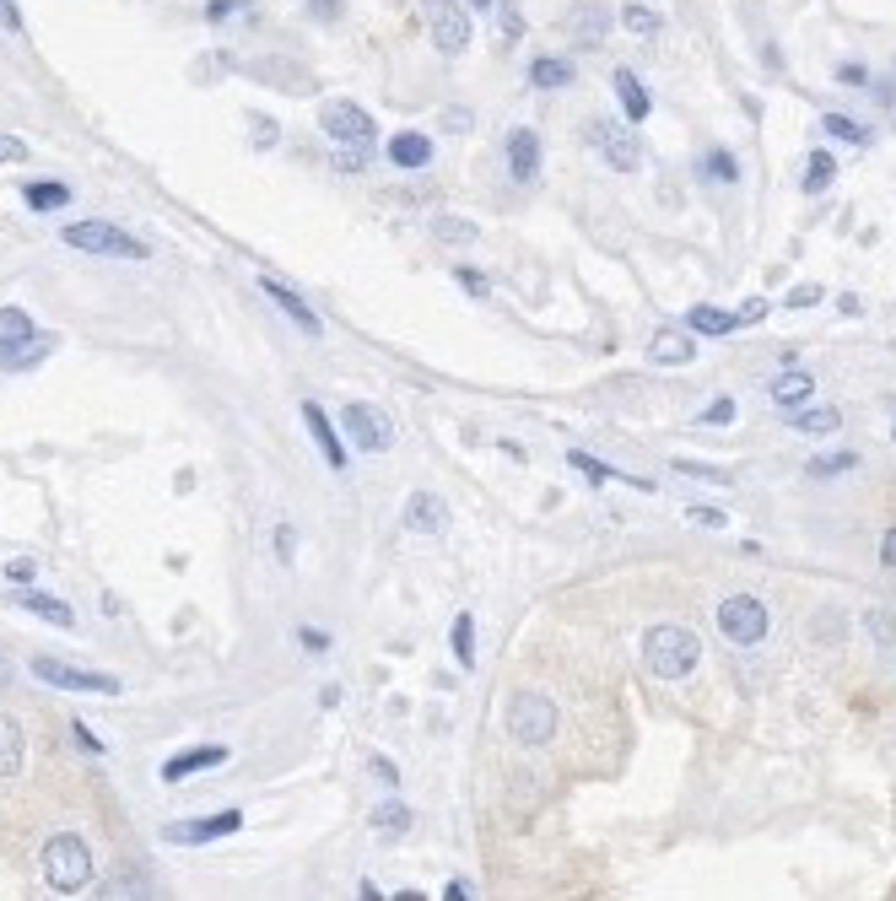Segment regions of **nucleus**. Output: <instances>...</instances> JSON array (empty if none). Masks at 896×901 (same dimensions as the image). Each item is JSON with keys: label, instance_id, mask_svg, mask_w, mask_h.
<instances>
[{"label": "nucleus", "instance_id": "f257e3e1", "mask_svg": "<svg viewBox=\"0 0 896 901\" xmlns=\"http://www.w3.org/2000/svg\"><path fill=\"white\" fill-rule=\"evenodd\" d=\"M643 658H649L653 675H664V680H681V675H692L696 658H702V643H696L692 626H675V621H664V626H649L643 632Z\"/></svg>", "mask_w": 896, "mask_h": 901}, {"label": "nucleus", "instance_id": "f03ea898", "mask_svg": "<svg viewBox=\"0 0 896 901\" xmlns=\"http://www.w3.org/2000/svg\"><path fill=\"white\" fill-rule=\"evenodd\" d=\"M43 880L60 897H77V891L92 885V848H86L77 831H60V837L43 842Z\"/></svg>", "mask_w": 896, "mask_h": 901}, {"label": "nucleus", "instance_id": "7ed1b4c3", "mask_svg": "<svg viewBox=\"0 0 896 901\" xmlns=\"http://www.w3.org/2000/svg\"><path fill=\"white\" fill-rule=\"evenodd\" d=\"M508 735H513V745H525V750L546 745V739L557 735V707H551V697L519 692V697L508 702Z\"/></svg>", "mask_w": 896, "mask_h": 901}, {"label": "nucleus", "instance_id": "20e7f679", "mask_svg": "<svg viewBox=\"0 0 896 901\" xmlns=\"http://www.w3.org/2000/svg\"><path fill=\"white\" fill-rule=\"evenodd\" d=\"M65 244L82 248V254H109V259H146V244L130 238L114 222H71L65 227Z\"/></svg>", "mask_w": 896, "mask_h": 901}, {"label": "nucleus", "instance_id": "39448f33", "mask_svg": "<svg viewBox=\"0 0 896 901\" xmlns=\"http://www.w3.org/2000/svg\"><path fill=\"white\" fill-rule=\"evenodd\" d=\"M719 632L730 637L734 648H756L767 637V605L756 594H730L719 605Z\"/></svg>", "mask_w": 896, "mask_h": 901}, {"label": "nucleus", "instance_id": "423d86ee", "mask_svg": "<svg viewBox=\"0 0 896 901\" xmlns=\"http://www.w3.org/2000/svg\"><path fill=\"white\" fill-rule=\"evenodd\" d=\"M583 141L615 167V173H638L643 167V141L632 130H621L615 120H589L583 124Z\"/></svg>", "mask_w": 896, "mask_h": 901}, {"label": "nucleus", "instance_id": "0eeeda50", "mask_svg": "<svg viewBox=\"0 0 896 901\" xmlns=\"http://www.w3.org/2000/svg\"><path fill=\"white\" fill-rule=\"evenodd\" d=\"M416 6H421V22L438 43V54H465L470 49V17H465L459 0H416Z\"/></svg>", "mask_w": 896, "mask_h": 901}, {"label": "nucleus", "instance_id": "6e6552de", "mask_svg": "<svg viewBox=\"0 0 896 901\" xmlns=\"http://www.w3.org/2000/svg\"><path fill=\"white\" fill-rule=\"evenodd\" d=\"M319 130H325L329 141H340V146H373L378 141V124L367 114L363 103H352V98H335L319 109Z\"/></svg>", "mask_w": 896, "mask_h": 901}, {"label": "nucleus", "instance_id": "1a4fd4ad", "mask_svg": "<svg viewBox=\"0 0 896 901\" xmlns=\"http://www.w3.org/2000/svg\"><path fill=\"white\" fill-rule=\"evenodd\" d=\"M33 675L43 686H60V692H82V697H114L120 692V675H98V669H71L60 658H33Z\"/></svg>", "mask_w": 896, "mask_h": 901}, {"label": "nucleus", "instance_id": "9d476101", "mask_svg": "<svg viewBox=\"0 0 896 901\" xmlns=\"http://www.w3.org/2000/svg\"><path fill=\"white\" fill-rule=\"evenodd\" d=\"M340 432H346V443L363 453H384L395 443V427H389V416L378 406H346L340 410Z\"/></svg>", "mask_w": 896, "mask_h": 901}, {"label": "nucleus", "instance_id": "9b49d317", "mask_svg": "<svg viewBox=\"0 0 896 901\" xmlns=\"http://www.w3.org/2000/svg\"><path fill=\"white\" fill-rule=\"evenodd\" d=\"M611 6L605 0H578L568 17H562V28H568V39L578 43V49H600V43L611 39Z\"/></svg>", "mask_w": 896, "mask_h": 901}, {"label": "nucleus", "instance_id": "f8f14e48", "mask_svg": "<svg viewBox=\"0 0 896 901\" xmlns=\"http://www.w3.org/2000/svg\"><path fill=\"white\" fill-rule=\"evenodd\" d=\"M508 178L513 184H534L540 178V135H534L530 124H519V130H508Z\"/></svg>", "mask_w": 896, "mask_h": 901}, {"label": "nucleus", "instance_id": "ddd939ff", "mask_svg": "<svg viewBox=\"0 0 896 901\" xmlns=\"http://www.w3.org/2000/svg\"><path fill=\"white\" fill-rule=\"evenodd\" d=\"M238 826H244L238 810H222L211 820H173V826H163V842H216V837H233Z\"/></svg>", "mask_w": 896, "mask_h": 901}, {"label": "nucleus", "instance_id": "4468645a", "mask_svg": "<svg viewBox=\"0 0 896 901\" xmlns=\"http://www.w3.org/2000/svg\"><path fill=\"white\" fill-rule=\"evenodd\" d=\"M259 291H265V297H271V303H276V308H282L286 319H292V325L303 329V335H319V314H314V308H308V303H303L297 291L286 287V281H276V276H265V281H259Z\"/></svg>", "mask_w": 896, "mask_h": 901}, {"label": "nucleus", "instance_id": "2eb2a0df", "mask_svg": "<svg viewBox=\"0 0 896 901\" xmlns=\"http://www.w3.org/2000/svg\"><path fill=\"white\" fill-rule=\"evenodd\" d=\"M227 761V745H195V750H179L173 761H163V782H184L190 772H211Z\"/></svg>", "mask_w": 896, "mask_h": 901}, {"label": "nucleus", "instance_id": "dca6fc26", "mask_svg": "<svg viewBox=\"0 0 896 901\" xmlns=\"http://www.w3.org/2000/svg\"><path fill=\"white\" fill-rule=\"evenodd\" d=\"M611 86H615V98H621V114H627V124H643L653 114V98H649V86L638 82V71H615L611 76Z\"/></svg>", "mask_w": 896, "mask_h": 901}, {"label": "nucleus", "instance_id": "f3484780", "mask_svg": "<svg viewBox=\"0 0 896 901\" xmlns=\"http://www.w3.org/2000/svg\"><path fill=\"white\" fill-rule=\"evenodd\" d=\"M49 351H54V340H49V335H39V329H33V335H22V340H6V346H0V372L33 368V362H43Z\"/></svg>", "mask_w": 896, "mask_h": 901}, {"label": "nucleus", "instance_id": "a211bd4d", "mask_svg": "<svg viewBox=\"0 0 896 901\" xmlns=\"http://www.w3.org/2000/svg\"><path fill=\"white\" fill-rule=\"evenodd\" d=\"M384 157H389L395 167H410V173H416V167L432 163V141H427L421 130H400V135H389Z\"/></svg>", "mask_w": 896, "mask_h": 901}, {"label": "nucleus", "instance_id": "6ab92c4d", "mask_svg": "<svg viewBox=\"0 0 896 901\" xmlns=\"http://www.w3.org/2000/svg\"><path fill=\"white\" fill-rule=\"evenodd\" d=\"M303 421H308V432H314V443H319V453H325V464L329 470H346V443L335 438V427H329V416L314 400L303 406Z\"/></svg>", "mask_w": 896, "mask_h": 901}, {"label": "nucleus", "instance_id": "aec40b11", "mask_svg": "<svg viewBox=\"0 0 896 901\" xmlns=\"http://www.w3.org/2000/svg\"><path fill=\"white\" fill-rule=\"evenodd\" d=\"M406 530H416V534H444L448 530V508L438 502L432 492H416L406 502Z\"/></svg>", "mask_w": 896, "mask_h": 901}, {"label": "nucleus", "instance_id": "412c9836", "mask_svg": "<svg viewBox=\"0 0 896 901\" xmlns=\"http://www.w3.org/2000/svg\"><path fill=\"white\" fill-rule=\"evenodd\" d=\"M572 82H578V65L562 54H534L530 60V86H540V92H562Z\"/></svg>", "mask_w": 896, "mask_h": 901}, {"label": "nucleus", "instance_id": "4be33fe9", "mask_svg": "<svg viewBox=\"0 0 896 901\" xmlns=\"http://www.w3.org/2000/svg\"><path fill=\"white\" fill-rule=\"evenodd\" d=\"M692 357H696V340H692V335H681V329H664V335H653L649 362H659V368H686Z\"/></svg>", "mask_w": 896, "mask_h": 901}, {"label": "nucleus", "instance_id": "5701e85b", "mask_svg": "<svg viewBox=\"0 0 896 901\" xmlns=\"http://www.w3.org/2000/svg\"><path fill=\"white\" fill-rule=\"evenodd\" d=\"M17 605L33 611L39 621H49V626H65V632L77 626V611H71L65 600H54V594H39V588H17Z\"/></svg>", "mask_w": 896, "mask_h": 901}, {"label": "nucleus", "instance_id": "b1692460", "mask_svg": "<svg viewBox=\"0 0 896 901\" xmlns=\"http://www.w3.org/2000/svg\"><path fill=\"white\" fill-rule=\"evenodd\" d=\"M22 750H28L22 724H17L11 713H0V778H17V772H22Z\"/></svg>", "mask_w": 896, "mask_h": 901}, {"label": "nucleus", "instance_id": "393cba45", "mask_svg": "<svg viewBox=\"0 0 896 901\" xmlns=\"http://www.w3.org/2000/svg\"><path fill=\"white\" fill-rule=\"evenodd\" d=\"M410 805H400V799H384V805H373V816H367V826L378 831V837H406L410 831Z\"/></svg>", "mask_w": 896, "mask_h": 901}, {"label": "nucleus", "instance_id": "a878e982", "mask_svg": "<svg viewBox=\"0 0 896 901\" xmlns=\"http://www.w3.org/2000/svg\"><path fill=\"white\" fill-rule=\"evenodd\" d=\"M794 432H811V438H821V432H837L843 427V410L837 406H815V410H794V416H783Z\"/></svg>", "mask_w": 896, "mask_h": 901}, {"label": "nucleus", "instance_id": "bb28decb", "mask_svg": "<svg viewBox=\"0 0 896 901\" xmlns=\"http://www.w3.org/2000/svg\"><path fill=\"white\" fill-rule=\"evenodd\" d=\"M811 389H815L811 372H783V378H773V406L800 410L805 400H811Z\"/></svg>", "mask_w": 896, "mask_h": 901}, {"label": "nucleus", "instance_id": "cd10ccee", "mask_svg": "<svg viewBox=\"0 0 896 901\" xmlns=\"http://www.w3.org/2000/svg\"><path fill=\"white\" fill-rule=\"evenodd\" d=\"M686 325H692L696 335H713V340H719V335H734V329H740V314H724V308L696 303L692 314H686Z\"/></svg>", "mask_w": 896, "mask_h": 901}, {"label": "nucleus", "instance_id": "c85d7f7f", "mask_svg": "<svg viewBox=\"0 0 896 901\" xmlns=\"http://www.w3.org/2000/svg\"><path fill=\"white\" fill-rule=\"evenodd\" d=\"M568 464H572V470H583L594 487H605V481H632V487H649V481H638V475H621V470H611V464H600L594 453H583V449H572Z\"/></svg>", "mask_w": 896, "mask_h": 901}, {"label": "nucleus", "instance_id": "c756f323", "mask_svg": "<svg viewBox=\"0 0 896 901\" xmlns=\"http://www.w3.org/2000/svg\"><path fill=\"white\" fill-rule=\"evenodd\" d=\"M832 178H837V157H832V152H811V163H805V178H800V190H805V195H821Z\"/></svg>", "mask_w": 896, "mask_h": 901}, {"label": "nucleus", "instance_id": "7c9ffc66", "mask_svg": "<svg viewBox=\"0 0 896 901\" xmlns=\"http://www.w3.org/2000/svg\"><path fill=\"white\" fill-rule=\"evenodd\" d=\"M432 238H438V244H481V227L465 222V216H438V222H432Z\"/></svg>", "mask_w": 896, "mask_h": 901}, {"label": "nucleus", "instance_id": "2f4dec72", "mask_svg": "<svg viewBox=\"0 0 896 901\" xmlns=\"http://www.w3.org/2000/svg\"><path fill=\"white\" fill-rule=\"evenodd\" d=\"M696 178H702V184H734V178H740V163H734L730 152H707V157L696 163Z\"/></svg>", "mask_w": 896, "mask_h": 901}, {"label": "nucleus", "instance_id": "473e14b6", "mask_svg": "<svg viewBox=\"0 0 896 901\" xmlns=\"http://www.w3.org/2000/svg\"><path fill=\"white\" fill-rule=\"evenodd\" d=\"M22 201L33 205V211H60V205L71 201V190L54 184V178H43V184H28V190H22Z\"/></svg>", "mask_w": 896, "mask_h": 901}, {"label": "nucleus", "instance_id": "72a5a7b5", "mask_svg": "<svg viewBox=\"0 0 896 901\" xmlns=\"http://www.w3.org/2000/svg\"><path fill=\"white\" fill-rule=\"evenodd\" d=\"M454 658L459 669L476 664V615H454Z\"/></svg>", "mask_w": 896, "mask_h": 901}, {"label": "nucleus", "instance_id": "f704fd0d", "mask_svg": "<svg viewBox=\"0 0 896 901\" xmlns=\"http://www.w3.org/2000/svg\"><path fill=\"white\" fill-rule=\"evenodd\" d=\"M821 130L826 135H837V141H848V146H869L875 135H869V124H854V120H843V114H826L821 120Z\"/></svg>", "mask_w": 896, "mask_h": 901}, {"label": "nucleus", "instance_id": "c9c22d12", "mask_svg": "<svg viewBox=\"0 0 896 901\" xmlns=\"http://www.w3.org/2000/svg\"><path fill=\"white\" fill-rule=\"evenodd\" d=\"M854 464H858V453H848V449H843V453H815V459H811V464H805V470H811L815 481H826V475H848Z\"/></svg>", "mask_w": 896, "mask_h": 901}, {"label": "nucleus", "instance_id": "e433bc0d", "mask_svg": "<svg viewBox=\"0 0 896 901\" xmlns=\"http://www.w3.org/2000/svg\"><path fill=\"white\" fill-rule=\"evenodd\" d=\"M621 22H627V33H638V39H653V33L664 28L649 6H621Z\"/></svg>", "mask_w": 896, "mask_h": 901}, {"label": "nucleus", "instance_id": "4c0bfd02", "mask_svg": "<svg viewBox=\"0 0 896 901\" xmlns=\"http://www.w3.org/2000/svg\"><path fill=\"white\" fill-rule=\"evenodd\" d=\"M497 28H502V43H519L525 39V11H519L513 0H502V6H497Z\"/></svg>", "mask_w": 896, "mask_h": 901}, {"label": "nucleus", "instance_id": "58836bf2", "mask_svg": "<svg viewBox=\"0 0 896 901\" xmlns=\"http://www.w3.org/2000/svg\"><path fill=\"white\" fill-rule=\"evenodd\" d=\"M22 335H33V319L22 308H0V346L6 340H22Z\"/></svg>", "mask_w": 896, "mask_h": 901}, {"label": "nucleus", "instance_id": "ea45409f", "mask_svg": "<svg viewBox=\"0 0 896 901\" xmlns=\"http://www.w3.org/2000/svg\"><path fill=\"white\" fill-rule=\"evenodd\" d=\"M675 470H681V475H692V481H713V487H730V481H734L730 470H713V464H696V459H675Z\"/></svg>", "mask_w": 896, "mask_h": 901}, {"label": "nucleus", "instance_id": "a19ab883", "mask_svg": "<svg viewBox=\"0 0 896 901\" xmlns=\"http://www.w3.org/2000/svg\"><path fill=\"white\" fill-rule=\"evenodd\" d=\"M103 897H146V874H114V880H103Z\"/></svg>", "mask_w": 896, "mask_h": 901}, {"label": "nucleus", "instance_id": "79ce46f5", "mask_svg": "<svg viewBox=\"0 0 896 901\" xmlns=\"http://www.w3.org/2000/svg\"><path fill=\"white\" fill-rule=\"evenodd\" d=\"M308 17L314 22H340L346 17V0H308Z\"/></svg>", "mask_w": 896, "mask_h": 901}, {"label": "nucleus", "instance_id": "37998d69", "mask_svg": "<svg viewBox=\"0 0 896 901\" xmlns=\"http://www.w3.org/2000/svg\"><path fill=\"white\" fill-rule=\"evenodd\" d=\"M367 163H373L367 146H346V152H335V167H340V173H363Z\"/></svg>", "mask_w": 896, "mask_h": 901}, {"label": "nucleus", "instance_id": "c03bdc74", "mask_svg": "<svg viewBox=\"0 0 896 901\" xmlns=\"http://www.w3.org/2000/svg\"><path fill=\"white\" fill-rule=\"evenodd\" d=\"M454 276H459V287L470 291V297H487V291H491V281L481 276V270H470V265H465V270H454Z\"/></svg>", "mask_w": 896, "mask_h": 901}, {"label": "nucleus", "instance_id": "a18cd8bd", "mask_svg": "<svg viewBox=\"0 0 896 901\" xmlns=\"http://www.w3.org/2000/svg\"><path fill=\"white\" fill-rule=\"evenodd\" d=\"M837 82L843 86H869V71H864L858 60H848V65H837Z\"/></svg>", "mask_w": 896, "mask_h": 901}, {"label": "nucleus", "instance_id": "49530a36", "mask_svg": "<svg viewBox=\"0 0 896 901\" xmlns=\"http://www.w3.org/2000/svg\"><path fill=\"white\" fill-rule=\"evenodd\" d=\"M762 319H767V303L762 297H745L740 303V325H762Z\"/></svg>", "mask_w": 896, "mask_h": 901}, {"label": "nucleus", "instance_id": "de8ad7c7", "mask_svg": "<svg viewBox=\"0 0 896 901\" xmlns=\"http://www.w3.org/2000/svg\"><path fill=\"white\" fill-rule=\"evenodd\" d=\"M6 577L28 588V583H33V562H28V556H11V562H6Z\"/></svg>", "mask_w": 896, "mask_h": 901}, {"label": "nucleus", "instance_id": "09e8293b", "mask_svg": "<svg viewBox=\"0 0 896 901\" xmlns=\"http://www.w3.org/2000/svg\"><path fill=\"white\" fill-rule=\"evenodd\" d=\"M22 157H28V146H22L17 135H6V130H0V163H22Z\"/></svg>", "mask_w": 896, "mask_h": 901}, {"label": "nucleus", "instance_id": "8fccbe9b", "mask_svg": "<svg viewBox=\"0 0 896 901\" xmlns=\"http://www.w3.org/2000/svg\"><path fill=\"white\" fill-rule=\"evenodd\" d=\"M702 421H713V427H730V421H734V400H713Z\"/></svg>", "mask_w": 896, "mask_h": 901}, {"label": "nucleus", "instance_id": "3c124183", "mask_svg": "<svg viewBox=\"0 0 896 901\" xmlns=\"http://www.w3.org/2000/svg\"><path fill=\"white\" fill-rule=\"evenodd\" d=\"M297 643H303V648H319V654L329 648V637L319 632V626H297Z\"/></svg>", "mask_w": 896, "mask_h": 901}, {"label": "nucleus", "instance_id": "603ef678", "mask_svg": "<svg viewBox=\"0 0 896 901\" xmlns=\"http://www.w3.org/2000/svg\"><path fill=\"white\" fill-rule=\"evenodd\" d=\"M233 11H244V0H211V6H205L211 22H222V17H233Z\"/></svg>", "mask_w": 896, "mask_h": 901}, {"label": "nucleus", "instance_id": "864d4df0", "mask_svg": "<svg viewBox=\"0 0 896 901\" xmlns=\"http://www.w3.org/2000/svg\"><path fill=\"white\" fill-rule=\"evenodd\" d=\"M821 303V287H800V291H788V308H815Z\"/></svg>", "mask_w": 896, "mask_h": 901}, {"label": "nucleus", "instance_id": "5fc2aeb1", "mask_svg": "<svg viewBox=\"0 0 896 901\" xmlns=\"http://www.w3.org/2000/svg\"><path fill=\"white\" fill-rule=\"evenodd\" d=\"M869 632L886 643V637H896V615H869Z\"/></svg>", "mask_w": 896, "mask_h": 901}, {"label": "nucleus", "instance_id": "6e6d98bb", "mask_svg": "<svg viewBox=\"0 0 896 901\" xmlns=\"http://www.w3.org/2000/svg\"><path fill=\"white\" fill-rule=\"evenodd\" d=\"M692 524H707V530H719V524H724V513H719V508H692Z\"/></svg>", "mask_w": 896, "mask_h": 901}, {"label": "nucleus", "instance_id": "4d7b16f0", "mask_svg": "<svg viewBox=\"0 0 896 901\" xmlns=\"http://www.w3.org/2000/svg\"><path fill=\"white\" fill-rule=\"evenodd\" d=\"M0 22H6V28H11V33H17V28H22V11H17V0H0Z\"/></svg>", "mask_w": 896, "mask_h": 901}, {"label": "nucleus", "instance_id": "13d9d810", "mask_svg": "<svg viewBox=\"0 0 896 901\" xmlns=\"http://www.w3.org/2000/svg\"><path fill=\"white\" fill-rule=\"evenodd\" d=\"M444 124L448 130H470V114L465 109H444Z\"/></svg>", "mask_w": 896, "mask_h": 901}, {"label": "nucleus", "instance_id": "bf43d9fd", "mask_svg": "<svg viewBox=\"0 0 896 901\" xmlns=\"http://www.w3.org/2000/svg\"><path fill=\"white\" fill-rule=\"evenodd\" d=\"M880 562L896 567V530H886V540H880Z\"/></svg>", "mask_w": 896, "mask_h": 901}, {"label": "nucleus", "instance_id": "052dcab7", "mask_svg": "<svg viewBox=\"0 0 896 901\" xmlns=\"http://www.w3.org/2000/svg\"><path fill=\"white\" fill-rule=\"evenodd\" d=\"M444 897H448V901H465V897H470V885H465V880H448Z\"/></svg>", "mask_w": 896, "mask_h": 901}, {"label": "nucleus", "instance_id": "680f3d73", "mask_svg": "<svg viewBox=\"0 0 896 901\" xmlns=\"http://www.w3.org/2000/svg\"><path fill=\"white\" fill-rule=\"evenodd\" d=\"M6 686H11V664L0 658V692H6Z\"/></svg>", "mask_w": 896, "mask_h": 901}, {"label": "nucleus", "instance_id": "e2e57ef3", "mask_svg": "<svg viewBox=\"0 0 896 901\" xmlns=\"http://www.w3.org/2000/svg\"><path fill=\"white\" fill-rule=\"evenodd\" d=\"M470 6H481V11H491V0H470Z\"/></svg>", "mask_w": 896, "mask_h": 901}]
</instances>
